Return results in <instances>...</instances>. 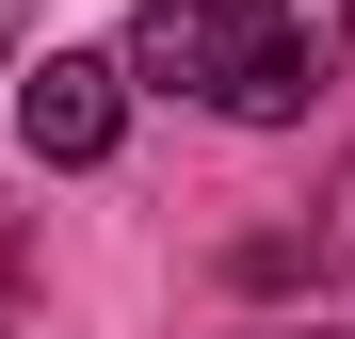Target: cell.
Instances as JSON below:
<instances>
[{"label": "cell", "instance_id": "1", "mask_svg": "<svg viewBox=\"0 0 355 339\" xmlns=\"http://www.w3.org/2000/svg\"><path fill=\"white\" fill-rule=\"evenodd\" d=\"M339 65H355V0H146L130 17V81L210 97V113H243V130L307 113Z\"/></svg>", "mask_w": 355, "mask_h": 339}, {"label": "cell", "instance_id": "2", "mask_svg": "<svg viewBox=\"0 0 355 339\" xmlns=\"http://www.w3.org/2000/svg\"><path fill=\"white\" fill-rule=\"evenodd\" d=\"M113 130H130V65H97V49H49V65L17 81V146L33 162H113Z\"/></svg>", "mask_w": 355, "mask_h": 339}, {"label": "cell", "instance_id": "3", "mask_svg": "<svg viewBox=\"0 0 355 339\" xmlns=\"http://www.w3.org/2000/svg\"><path fill=\"white\" fill-rule=\"evenodd\" d=\"M323 275L355 291V162H339V194H323Z\"/></svg>", "mask_w": 355, "mask_h": 339}, {"label": "cell", "instance_id": "4", "mask_svg": "<svg viewBox=\"0 0 355 339\" xmlns=\"http://www.w3.org/2000/svg\"><path fill=\"white\" fill-rule=\"evenodd\" d=\"M0 49H17V0H0Z\"/></svg>", "mask_w": 355, "mask_h": 339}]
</instances>
